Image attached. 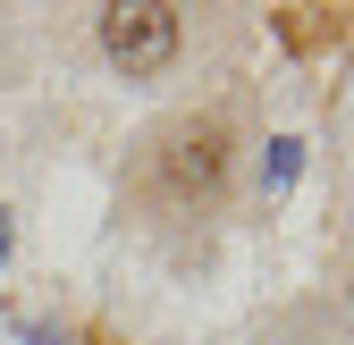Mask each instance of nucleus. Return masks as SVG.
<instances>
[{"instance_id": "obj_4", "label": "nucleus", "mask_w": 354, "mask_h": 345, "mask_svg": "<svg viewBox=\"0 0 354 345\" xmlns=\"http://www.w3.org/2000/svg\"><path fill=\"white\" fill-rule=\"evenodd\" d=\"M295 168H304V144L279 135V144H270V186H295Z\"/></svg>"}, {"instance_id": "obj_3", "label": "nucleus", "mask_w": 354, "mask_h": 345, "mask_svg": "<svg viewBox=\"0 0 354 345\" xmlns=\"http://www.w3.org/2000/svg\"><path fill=\"white\" fill-rule=\"evenodd\" d=\"M337 34V17H321V9H287V42L295 51H313V42H329Z\"/></svg>"}, {"instance_id": "obj_1", "label": "nucleus", "mask_w": 354, "mask_h": 345, "mask_svg": "<svg viewBox=\"0 0 354 345\" xmlns=\"http://www.w3.org/2000/svg\"><path fill=\"white\" fill-rule=\"evenodd\" d=\"M102 51L127 76H160L177 59V9L169 0H118V9H102Z\"/></svg>"}, {"instance_id": "obj_5", "label": "nucleus", "mask_w": 354, "mask_h": 345, "mask_svg": "<svg viewBox=\"0 0 354 345\" xmlns=\"http://www.w3.org/2000/svg\"><path fill=\"white\" fill-rule=\"evenodd\" d=\"M17 253V228H9V202H0V262Z\"/></svg>"}, {"instance_id": "obj_2", "label": "nucleus", "mask_w": 354, "mask_h": 345, "mask_svg": "<svg viewBox=\"0 0 354 345\" xmlns=\"http://www.w3.org/2000/svg\"><path fill=\"white\" fill-rule=\"evenodd\" d=\"M160 177H169V194H211L219 177H228V135H219L211 118H203V126H186V135L169 144Z\"/></svg>"}]
</instances>
